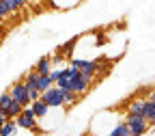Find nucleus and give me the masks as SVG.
Here are the masks:
<instances>
[{
	"mask_svg": "<svg viewBox=\"0 0 155 136\" xmlns=\"http://www.w3.org/2000/svg\"><path fill=\"white\" fill-rule=\"evenodd\" d=\"M2 2L9 7V11L13 13V11H17V9H22V7H26V0H2Z\"/></svg>",
	"mask_w": 155,
	"mask_h": 136,
	"instance_id": "13",
	"label": "nucleus"
},
{
	"mask_svg": "<svg viewBox=\"0 0 155 136\" xmlns=\"http://www.w3.org/2000/svg\"><path fill=\"white\" fill-rule=\"evenodd\" d=\"M0 125H2V123H0Z\"/></svg>",
	"mask_w": 155,
	"mask_h": 136,
	"instance_id": "23",
	"label": "nucleus"
},
{
	"mask_svg": "<svg viewBox=\"0 0 155 136\" xmlns=\"http://www.w3.org/2000/svg\"><path fill=\"white\" fill-rule=\"evenodd\" d=\"M15 123H17V127H24V130H37V114H35V110L30 106H26L22 110V114L15 117Z\"/></svg>",
	"mask_w": 155,
	"mask_h": 136,
	"instance_id": "4",
	"label": "nucleus"
},
{
	"mask_svg": "<svg viewBox=\"0 0 155 136\" xmlns=\"http://www.w3.org/2000/svg\"><path fill=\"white\" fill-rule=\"evenodd\" d=\"M110 134H112V136H129V127L125 125V121H123V123H116Z\"/></svg>",
	"mask_w": 155,
	"mask_h": 136,
	"instance_id": "12",
	"label": "nucleus"
},
{
	"mask_svg": "<svg viewBox=\"0 0 155 136\" xmlns=\"http://www.w3.org/2000/svg\"><path fill=\"white\" fill-rule=\"evenodd\" d=\"M30 108L35 110V114H37V119H43V117L50 112V106L43 102V100H37V102H32L30 104Z\"/></svg>",
	"mask_w": 155,
	"mask_h": 136,
	"instance_id": "6",
	"label": "nucleus"
},
{
	"mask_svg": "<svg viewBox=\"0 0 155 136\" xmlns=\"http://www.w3.org/2000/svg\"><path fill=\"white\" fill-rule=\"evenodd\" d=\"M0 15L2 17H7V15H11V11H9V7L2 2V0H0Z\"/></svg>",
	"mask_w": 155,
	"mask_h": 136,
	"instance_id": "18",
	"label": "nucleus"
},
{
	"mask_svg": "<svg viewBox=\"0 0 155 136\" xmlns=\"http://www.w3.org/2000/svg\"><path fill=\"white\" fill-rule=\"evenodd\" d=\"M58 76H61V69H54V71H50V78H52V82L56 84V80H58Z\"/></svg>",
	"mask_w": 155,
	"mask_h": 136,
	"instance_id": "19",
	"label": "nucleus"
},
{
	"mask_svg": "<svg viewBox=\"0 0 155 136\" xmlns=\"http://www.w3.org/2000/svg\"><path fill=\"white\" fill-rule=\"evenodd\" d=\"M9 93H11V97H13V100H15V102H19V104H22L24 108L32 104V102H30V97H28V89H26L24 80L15 82V84L11 87V91H9Z\"/></svg>",
	"mask_w": 155,
	"mask_h": 136,
	"instance_id": "5",
	"label": "nucleus"
},
{
	"mask_svg": "<svg viewBox=\"0 0 155 136\" xmlns=\"http://www.w3.org/2000/svg\"><path fill=\"white\" fill-rule=\"evenodd\" d=\"M15 130H17L15 119H7L2 125H0V136H13V134H15Z\"/></svg>",
	"mask_w": 155,
	"mask_h": 136,
	"instance_id": "9",
	"label": "nucleus"
},
{
	"mask_svg": "<svg viewBox=\"0 0 155 136\" xmlns=\"http://www.w3.org/2000/svg\"><path fill=\"white\" fill-rule=\"evenodd\" d=\"M71 67H75V69H80V73H82V78L84 80H93V76H95V71H97V63L95 61H84V58H71Z\"/></svg>",
	"mask_w": 155,
	"mask_h": 136,
	"instance_id": "3",
	"label": "nucleus"
},
{
	"mask_svg": "<svg viewBox=\"0 0 155 136\" xmlns=\"http://www.w3.org/2000/svg\"><path fill=\"white\" fill-rule=\"evenodd\" d=\"M75 43H78V37H73V39H69V41L61 48V56H69L71 54V50L75 48Z\"/></svg>",
	"mask_w": 155,
	"mask_h": 136,
	"instance_id": "14",
	"label": "nucleus"
},
{
	"mask_svg": "<svg viewBox=\"0 0 155 136\" xmlns=\"http://www.w3.org/2000/svg\"><path fill=\"white\" fill-rule=\"evenodd\" d=\"M5 121H7V114H5L2 108H0V123H5Z\"/></svg>",
	"mask_w": 155,
	"mask_h": 136,
	"instance_id": "20",
	"label": "nucleus"
},
{
	"mask_svg": "<svg viewBox=\"0 0 155 136\" xmlns=\"http://www.w3.org/2000/svg\"><path fill=\"white\" fill-rule=\"evenodd\" d=\"M11 102H13V97H11V93H9V91L0 95V108H2V110H5V108H9V104H11Z\"/></svg>",
	"mask_w": 155,
	"mask_h": 136,
	"instance_id": "16",
	"label": "nucleus"
},
{
	"mask_svg": "<svg viewBox=\"0 0 155 136\" xmlns=\"http://www.w3.org/2000/svg\"><path fill=\"white\" fill-rule=\"evenodd\" d=\"M125 125L129 127V136H144L149 132V121L140 114H125Z\"/></svg>",
	"mask_w": 155,
	"mask_h": 136,
	"instance_id": "1",
	"label": "nucleus"
},
{
	"mask_svg": "<svg viewBox=\"0 0 155 136\" xmlns=\"http://www.w3.org/2000/svg\"><path fill=\"white\" fill-rule=\"evenodd\" d=\"M28 97H30V102L41 100V91H39V89H28Z\"/></svg>",
	"mask_w": 155,
	"mask_h": 136,
	"instance_id": "17",
	"label": "nucleus"
},
{
	"mask_svg": "<svg viewBox=\"0 0 155 136\" xmlns=\"http://www.w3.org/2000/svg\"><path fill=\"white\" fill-rule=\"evenodd\" d=\"M142 110H144V100H136V102H131V104H129L127 114H140V117H144V114H142Z\"/></svg>",
	"mask_w": 155,
	"mask_h": 136,
	"instance_id": "11",
	"label": "nucleus"
},
{
	"mask_svg": "<svg viewBox=\"0 0 155 136\" xmlns=\"http://www.w3.org/2000/svg\"><path fill=\"white\" fill-rule=\"evenodd\" d=\"M41 100H43L50 108H61V106H65V89H58V87L54 84V87H50L48 91L41 93Z\"/></svg>",
	"mask_w": 155,
	"mask_h": 136,
	"instance_id": "2",
	"label": "nucleus"
},
{
	"mask_svg": "<svg viewBox=\"0 0 155 136\" xmlns=\"http://www.w3.org/2000/svg\"><path fill=\"white\" fill-rule=\"evenodd\" d=\"M22 110H24V106L13 100V102L9 104V108H5V114H7V119H15V117L22 114Z\"/></svg>",
	"mask_w": 155,
	"mask_h": 136,
	"instance_id": "8",
	"label": "nucleus"
},
{
	"mask_svg": "<svg viewBox=\"0 0 155 136\" xmlns=\"http://www.w3.org/2000/svg\"><path fill=\"white\" fill-rule=\"evenodd\" d=\"M50 65H52V61H50V56H43V58H39L37 61V65L32 67L37 73H41V76H45V73H50L52 69H50Z\"/></svg>",
	"mask_w": 155,
	"mask_h": 136,
	"instance_id": "7",
	"label": "nucleus"
},
{
	"mask_svg": "<svg viewBox=\"0 0 155 136\" xmlns=\"http://www.w3.org/2000/svg\"><path fill=\"white\" fill-rule=\"evenodd\" d=\"M149 100H151V102H153V104H155V89H153V91H151V93H149Z\"/></svg>",
	"mask_w": 155,
	"mask_h": 136,
	"instance_id": "21",
	"label": "nucleus"
},
{
	"mask_svg": "<svg viewBox=\"0 0 155 136\" xmlns=\"http://www.w3.org/2000/svg\"><path fill=\"white\" fill-rule=\"evenodd\" d=\"M50 87H54V82H52L50 73H45V76H41V73H39V76H37V89L43 93V91H48Z\"/></svg>",
	"mask_w": 155,
	"mask_h": 136,
	"instance_id": "10",
	"label": "nucleus"
},
{
	"mask_svg": "<svg viewBox=\"0 0 155 136\" xmlns=\"http://www.w3.org/2000/svg\"><path fill=\"white\" fill-rule=\"evenodd\" d=\"M142 114H144V119H147V121L155 114V104H153L151 100H144V110H142Z\"/></svg>",
	"mask_w": 155,
	"mask_h": 136,
	"instance_id": "15",
	"label": "nucleus"
},
{
	"mask_svg": "<svg viewBox=\"0 0 155 136\" xmlns=\"http://www.w3.org/2000/svg\"><path fill=\"white\" fill-rule=\"evenodd\" d=\"M43 2H45V5H50V7H52V0H43Z\"/></svg>",
	"mask_w": 155,
	"mask_h": 136,
	"instance_id": "22",
	"label": "nucleus"
}]
</instances>
